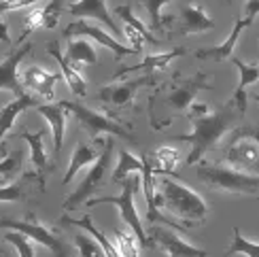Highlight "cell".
Instances as JSON below:
<instances>
[{"mask_svg":"<svg viewBox=\"0 0 259 257\" xmlns=\"http://www.w3.org/2000/svg\"><path fill=\"white\" fill-rule=\"evenodd\" d=\"M242 117L244 115L228 100L225 104H221L219 109L206 113L204 117H196V119H191L193 130L189 134L175 136L172 141L191 145V151H189V157H187V166H196L204 155H206L208 151H212V149L223 141L225 134L234 130L236 123H238Z\"/></svg>","mask_w":259,"mask_h":257,"instance_id":"2","label":"cell"},{"mask_svg":"<svg viewBox=\"0 0 259 257\" xmlns=\"http://www.w3.org/2000/svg\"><path fill=\"white\" fill-rule=\"evenodd\" d=\"M257 200H259V196H257Z\"/></svg>","mask_w":259,"mask_h":257,"instance_id":"47","label":"cell"},{"mask_svg":"<svg viewBox=\"0 0 259 257\" xmlns=\"http://www.w3.org/2000/svg\"><path fill=\"white\" fill-rule=\"evenodd\" d=\"M123 183V189H121V196H104V198H92L88 200V206H96V204H113L119 208V215L123 219L125 226L136 234V238L140 242V247L145 249H151V238L147 236V232L143 228V221L138 217V210H136V204H134V194L138 191V185H140V179L138 177H127L121 181Z\"/></svg>","mask_w":259,"mask_h":257,"instance_id":"6","label":"cell"},{"mask_svg":"<svg viewBox=\"0 0 259 257\" xmlns=\"http://www.w3.org/2000/svg\"><path fill=\"white\" fill-rule=\"evenodd\" d=\"M214 88L208 83L206 72H196L191 77H179L175 74L170 83L157 88L149 96L147 113L149 123L153 130H164L181 115H187L191 102L200 92H212Z\"/></svg>","mask_w":259,"mask_h":257,"instance_id":"1","label":"cell"},{"mask_svg":"<svg viewBox=\"0 0 259 257\" xmlns=\"http://www.w3.org/2000/svg\"><path fill=\"white\" fill-rule=\"evenodd\" d=\"M24 168V151H11L5 157H0V185H7L11 181H15L17 175Z\"/></svg>","mask_w":259,"mask_h":257,"instance_id":"28","label":"cell"},{"mask_svg":"<svg viewBox=\"0 0 259 257\" xmlns=\"http://www.w3.org/2000/svg\"><path fill=\"white\" fill-rule=\"evenodd\" d=\"M64 36H66V38H72V36H90V38H94L96 42H98V45H102V47H106L109 51H113L115 60H121L125 56H136V53H140L134 47H125L119 38H113L111 34H106V32L100 30L98 26L88 24L85 19H74L72 24H68L66 30H64Z\"/></svg>","mask_w":259,"mask_h":257,"instance_id":"12","label":"cell"},{"mask_svg":"<svg viewBox=\"0 0 259 257\" xmlns=\"http://www.w3.org/2000/svg\"><path fill=\"white\" fill-rule=\"evenodd\" d=\"M62 3L64 0H51V3L42 9L45 11V28L53 30L60 24V15H62Z\"/></svg>","mask_w":259,"mask_h":257,"instance_id":"37","label":"cell"},{"mask_svg":"<svg viewBox=\"0 0 259 257\" xmlns=\"http://www.w3.org/2000/svg\"><path fill=\"white\" fill-rule=\"evenodd\" d=\"M60 226H77V228H83L85 232H90L92 236L100 242V247L104 249V255H106V257H121L115 244H113L109 238H106V234L94 226V219H92L90 212H85V215H83L81 219H70L68 215H64V217L60 219Z\"/></svg>","mask_w":259,"mask_h":257,"instance_id":"26","label":"cell"},{"mask_svg":"<svg viewBox=\"0 0 259 257\" xmlns=\"http://www.w3.org/2000/svg\"><path fill=\"white\" fill-rule=\"evenodd\" d=\"M255 100H257V102H259V94H257V96H255Z\"/></svg>","mask_w":259,"mask_h":257,"instance_id":"45","label":"cell"},{"mask_svg":"<svg viewBox=\"0 0 259 257\" xmlns=\"http://www.w3.org/2000/svg\"><path fill=\"white\" fill-rule=\"evenodd\" d=\"M196 175L214 191L225 194H259V177L240 173L228 164L198 166Z\"/></svg>","mask_w":259,"mask_h":257,"instance_id":"5","label":"cell"},{"mask_svg":"<svg viewBox=\"0 0 259 257\" xmlns=\"http://www.w3.org/2000/svg\"><path fill=\"white\" fill-rule=\"evenodd\" d=\"M170 0H140V5L149 15V30L151 32H164V19H161V9H164Z\"/></svg>","mask_w":259,"mask_h":257,"instance_id":"34","label":"cell"},{"mask_svg":"<svg viewBox=\"0 0 259 257\" xmlns=\"http://www.w3.org/2000/svg\"><path fill=\"white\" fill-rule=\"evenodd\" d=\"M115 247L121 257H140V242L132 230H115Z\"/></svg>","mask_w":259,"mask_h":257,"instance_id":"33","label":"cell"},{"mask_svg":"<svg viewBox=\"0 0 259 257\" xmlns=\"http://www.w3.org/2000/svg\"><path fill=\"white\" fill-rule=\"evenodd\" d=\"M47 53L51 58H56V62L60 64V70H62V79L68 83V88L74 96H79V98H85L88 96V83L83 81L79 68H74L72 64L66 60V56H62L60 51V42L58 40H51L49 47H47Z\"/></svg>","mask_w":259,"mask_h":257,"instance_id":"23","label":"cell"},{"mask_svg":"<svg viewBox=\"0 0 259 257\" xmlns=\"http://www.w3.org/2000/svg\"><path fill=\"white\" fill-rule=\"evenodd\" d=\"M0 40H3V42H11V36H9V24L5 21L3 13H0Z\"/></svg>","mask_w":259,"mask_h":257,"instance_id":"43","label":"cell"},{"mask_svg":"<svg viewBox=\"0 0 259 257\" xmlns=\"http://www.w3.org/2000/svg\"><path fill=\"white\" fill-rule=\"evenodd\" d=\"M115 13L119 15L121 19H123V24H127V26H132L134 30H138L140 34H143V38L149 42V45H153V47H159V40L151 34V30L140 21L136 15H134V11H132V7L130 5H121V7H115Z\"/></svg>","mask_w":259,"mask_h":257,"instance_id":"32","label":"cell"},{"mask_svg":"<svg viewBox=\"0 0 259 257\" xmlns=\"http://www.w3.org/2000/svg\"><path fill=\"white\" fill-rule=\"evenodd\" d=\"M164 26L168 30V38H179V36H189V34L214 30L217 21L206 13V9L200 3L189 0L177 17H164Z\"/></svg>","mask_w":259,"mask_h":257,"instance_id":"10","label":"cell"},{"mask_svg":"<svg viewBox=\"0 0 259 257\" xmlns=\"http://www.w3.org/2000/svg\"><path fill=\"white\" fill-rule=\"evenodd\" d=\"M185 53H187V51L181 47V49H172V51H166V53H153V56H145L140 64L119 68L115 77L119 79V77H125V74H130V72H138V70H143L145 74H151V77H155V74L164 70L175 58H181V56H185Z\"/></svg>","mask_w":259,"mask_h":257,"instance_id":"24","label":"cell"},{"mask_svg":"<svg viewBox=\"0 0 259 257\" xmlns=\"http://www.w3.org/2000/svg\"><path fill=\"white\" fill-rule=\"evenodd\" d=\"M62 79L60 72H51V70H45L40 66H30L26 68L24 77H21V85L32 92H36L38 96H42L47 102L53 100V85Z\"/></svg>","mask_w":259,"mask_h":257,"instance_id":"22","label":"cell"},{"mask_svg":"<svg viewBox=\"0 0 259 257\" xmlns=\"http://www.w3.org/2000/svg\"><path fill=\"white\" fill-rule=\"evenodd\" d=\"M5 240L11 244V247H15V251L19 253V257H34L36 249H34V240H32L30 236H26V234H21V232H15V230H11L5 234Z\"/></svg>","mask_w":259,"mask_h":257,"instance_id":"35","label":"cell"},{"mask_svg":"<svg viewBox=\"0 0 259 257\" xmlns=\"http://www.w3.org/2000/svg\"><path fill=\"white\" fill-rule=\"evenodd\" d=\"M66 11L72 17H79V19L90 17L96 21H102V24L106 28H111L115 32V36L121 40V30L113 21V17L109 13V7H106V0H70Z\"/></svg>","mask_w":259,"mask_h":257,"instance_id":"17","label":"cell"},{"mask_svg":"<svg viewBox=\"0 0 259 257\" xmlns=\"http://www.w3.org/2000/svg\"><path fill=\"white\" fill-rule=\"evenodd\" d=\"M66 60L72 64L74 68H79L81 64H98V53L96 49L90 45L88 40H81V38H74V40H68V47H66Z\"/></svg>","mask_w":259,"mask_h":257,"instance_id":"27","label":"cell"},{"mask_svg":"<svg viewBox=\"0 0 259 257\" xmlns=\"http://www.w3.org/2000/svg\"><path fill=\"white\" fill-rule=\"evenodd\" d=\"M228 3H232V0H228Z\"/></svg>","mask_w":259,"mask_h":257,"instance_id":"46","label":"cell"},{"mask_svg":"<svg viewBox=\"0 0 259 257\" xmlns=\"http://www.w3.org/2000/svg\"><path fill=\"white\" fill-rule=\"evenodd\" d=\"M32 53V42H21L13 51H9L7 56L0 60V90L11 92L17 98V96H24V85L19 79V64L26 56Z\"/></svg>","mask_w":259,"mask_h":257,"instance_id":"15","label":"cell"},{"mask_svg":"<svg viewBox=\"0 0 259 257\" xmlns=\"http://www.w3.org/2000/svg\"><path fill=\"white\" fill-rule=\"evenodd\" d=\"M230 62L236 64V68H238V74H240V83H238V88H236V92L232 94L230 102H232L242 115H246V109H249V96H246V88L259 81V64H244L242 60H238L236 56H232Z\"/></svg>","mask_w":259,"mask_h":257,"instance_id":"20","label":"cell"},{"mask_svg":"<svg viewBox=\"0 0 259 257\" xmlns=\"http://www.w3.org/2000/svg\"><path fill=\"white\" fill-rule=\"evenodd\" d=\"M206 113H210V109H208V104H204V102H191L189 111H187L189 119H196V117H204Z\"/></svg>","mask_w":259,"mask_h":257,"instance_id":"42","label":"cell"},{"mask_svg":"<svg viewBox=\"0 0 259 257\" xmlns=\"http://www.w3.org/2000/svg\"><path fill=\"white\" fill-rule=\"evenodd\" d=\"M74 242H77L79 257H106V255H104V249L100 247V242L96 240L92 234L79 232L77 238H74Z\"/></svg>","mask_w":259,"mask_h":257,"instance_id":"36","label":"cell"},{"mask_svg":"<svg viewBox=\"0 0 259 257\" xmlns=\"http://www.w3.org/2000/svg\"><path fill=\"white\" fill-rule=\"evenodd\" d=\"M0 257H9V249L5 247V244H0Z\"/></svg>","mask_w":259,"mask_h":257,"instance_id":"44","label":"cell"},{"mask_svg":"<svg viewBox=\"0 0 259 257\" xmlns=\"http://www.w3.org/2000/svg\"><path fill=\"white\" fill-rule=\"evenodd\" d=\"M143 173V157H136L127 151V149H121L119 151V162H117V168L113 173V183H119V181L127 179L130 175H140Z\"/></svg>","mask_w":259,"mask_h":257,"instance_id":"29","label":"cell"},{"mask_svg":"<svg viewBox=\"0 0 259 257\" xmlns=\"http://www.w3.org/2000/svg\"><path fill=\"white\" fill-rule=\"evenodd\" d=\"M30 106H36V98L24 94V96H17L13 102H9L5 109H0V157H5L9 153V149L5 145V136L11 132V127H13L17 117L24 111H28Z\"/></svg>","mask_w":259,"mask_h":257,"instance_id":"21","label":"cell"},{"mask_svg":"<svg viewBox=\"0 0 259 257\" xmlns=\"http://www.w3.org/2000/svg\"><path fill=\"white\" fill-rule=\"evenodd\" d=\"M246 26H249V21H246L244 17H240V19L234 24L232 34L225 38L221 45H217V47H204V49L193 51V58H198V60H214V62L230 60V58L234 56L236 42H238V38H240V34H242V30H244Z\"/></svg>","mask_w":259,"mask_h":257,"instance_id":"25","label":"cell"},{"mask_svg":"<svg viewBox=\"0 0 259 257\" xmlns=\"http://www.w3.org/2000/svg\"><path fill=\"white\" fill-rule=\"evenodd\" d=\"M42 191H45V177H40L36 170H28L13 183L0 185V202H28L38 198Z\"/></svg>","mask_w":259,"mask_h":257,"instance_id":"14","label":"cell"},{"mask_svg":"<svg viewBox=\"0 0 259 257\" xmlns=\"http://www.w3.org/2000/svg\"><path fill=\"white\" fill-rule=\"evenodd\" d=\"M123 34H125V38H127L130 42H132V47H134L136 51L143 49V45L147 42V40L143 38V34H140L138 30H134L132 26H127V24H125V28H123Z\"/></svg>","mask_w":259,"mask_h":257,"instance_id":"40","label":"cell"},{"mask_svg":"<svg viewBox=\"0 0 259 257\" xmlns=\"http://www.w3.org/2000/svg\"><path fill=\"white\" fill-rule=\"evenodd\" d=\"M179 164V151L175 147H159L153 153V175H170L175 177V166Z\"/></svg>","mask_w":259,"mask_h":257,"instance_id":"30","label":"cell"},{"mask_svg":"<svg viewBox=\"0 0 259 257\" xmlns=\"http://www.w3.org/2000/svg\"><path fill=\"white\" fill-rule=\"evenodd\" d=\"M225 164L240 173L259 177V143L253 138H238L234 143H228Z\"/></svg>","mask_w":259,"mask_h":257,"instance_id":"13","label":"cell"},{"mask_svg":"<svg viewBox=\"0 0 259 257\" xmlns=\"http://www.w3.org/2000/svg\"><path fill=\"white\" fill-rule=\"evenodd\" d=\"M149 238H151V244H153V247L164 251L168 257H206L208 255L204 249L187 242L185 238H181V234L172 232L170 226L166 228L164 223L151 228Z\"/></svg>","mask_w":259,"mask_h":257,"instance_id":"11","label":"cell"},{"mask_svg":"<svg viewBox=\"0 0 259 257\" xmlns=\"http://www.w3.org/2000/svg\"><path fill=\"white\" fill-rule=\"evenodd\" d=\"M113 151H115V141L113 138H106L100 157L92 164L90 173L83 177L81 185L64 200V204H62L64 212L79 208L81 204H88V200H92L94 194H98L102 187L113 183Z\"/></svg>","mask_w":259,"mask_h":257,"instance_id":"4","label":"cell"},{"mask_svg":"<svg viewBox=\"0 0 259 257\" xmlns=\"http://www.w3.org/2000/svg\"><path fill=\"white\" fill-rule=\"evenodd\" d=\"M42 0H0V13H9V11H17L21 7H34Z\"/></svg>","mask_w":259,"mask_h":257,"instance_id":"39","label":"cell"},{"mask_svg":"<svg viewBox=\"0 0 259 257\" xmlns=\"http://www.w3.org/2000/svg\"><path fill=\"white\" fill-rule=\"evenodd\" d=\"M155 83V77L151 74H143L138 79H130V81H119V83H111V85H104V88L98 90L96 94V100L102 102L106 106V111L117 115L121 111L127 109H134V100L138 92L143 88H151Z\"/></svg>","mask_w":259,"mask_h":257,"instance_id":"9","label":"cell"},{"mask_svg":"<svg viewBox=\"0 0 259 257\" xmlns=\"http://www.w3.org/2000/svg\"><path fill=\"white\" fill-rule=\"evenodd\" d=\"M34 111L38 115L45 117V121L51 127V134H53V159H58L62 153V147H64V134H66V121H68V109L64 106L62 102L56 104H36Z\"/></svg>","mask_w":259,"mask_h":257,"instance_id":"16","label":"cell"},{"mask_svg":"<svg viewBox=\"0 0 259 257\" xmlns=\"http://www.w3.org/2000/svg\"><path fill=\"white\" fill-rule=\"evenodd\" d=\"M155 206H164L177 219H181L185 230L206 219L208 204L185 183L170 179V175H159V179H155Z\"/></svg>","mask_w":259,"mask_h":257,"instance_id":"3","label":"cell"},{"mask_svg":"<svg viewBox=\"0 0 259 257\" xmlns=\"http://www.w3.org/2000/svg\"><path fill=\"white\" fill-rule=\"evenodd\" d=\"M232 234H234L232 244L228 247V251L223 253V257H232V255L259 257V242H253V240H249V238H244L242 232H240V228H234Z\"/></svg>","mask_w":259,"mask_h":257,"instance_id":"31","label":"cell"},{"mask_svg":"<svg viewBox=\"0 0 259 257\" xmlns=\"http://www.w3.org/2000/svg\"><path fill=\"white\" fill-rule=\"evenodd\" d=\"M15 136L28 143V147H30V159H32V164H34L36 173L47 179V175H51L53 168H56V162H53V159L47 155L45 143H42V138L47 136V130L42 127V130H38V132H19Z\"/></svg>","mask_w":259,"mask_h":257,"instance_id":"19","label":"cell"},{"mask_svg":"<svg viewBox=\"0 0 259 257\" xmlns=\"http://www.w3.org/2000/svg\"><path fill=\"white\" fill-rule=\"evenodd\" d=\"M0 228H11L15 232L26 234V236H30L36 244L49 249L53 257H70L64 238L53 228L45 226V223L36 217L34 210H28L24 219H0Z\"/></svg>","mask_w":259,"mask_h":257,"instance_id":"7","label":"cell"},{"mask_svg":"<svg viewBox=\"0 0 259 257\" xmlns=\"http://www.w3.org/2000/svg\"><path fill=\"white\" fill-rule=\"evenodd\" d=\"M62 104L68 109L70 115L77 117V121L83 125L85 132H90L92 138L96 136H102V134H111V136H119V138H125L130 143H136L134 134L127 130L125 123L117 121L115 117H109L104 113H98L90 109V106H85L81 102H70V100H62Z\"/></svg>","mask_w":259,"mask_h":257,"instance_id":"8","label":"cell"},{"mask_svg":"<svg viewBox=\"0 0 259 257\" xmlns=\"http://www.w3.org/2000/svg\"><path fill=\"white\" fill-rule=\"evenodd\" d=\"M257 15H259V0H246V3H244V15L242 17L249 21V26L255 21Z\"/></svg>","mask_w":259,"mask_h":257,"instance_id":"41","label":"cell"},{"mask_svg":"<svg viewBox=\"0 0 259 257\" xmlns=\"http://www.w3.org/2000/svg\"><path fill=\"white\" fill-rule=\"evenodd\" d=\"M94 141H96V147H94V145H90V143H77V147H74V151H72V155H70V164H68L66 177H64L62 185H68L70 181L79 175V170H83L85 166L94 164L96 159L100 157L102 149H104V143H106V138L96 136Z\"/></svg>","mask_w":259,"mask_h":257,"instance_id":"18","label":"cell"},{"mask_svg":"<svg viewBox=\"0 0 259 257\" xmlns=\"http://www.w3.org/2000/svg\"><path fill=\"white\" fill-rule=\"evenodd\" d=\"M238 138H253V141L259 143V125H249V123L236 125L234 130L230 132V143L238 141Z\"/></svg>","mask_w":259,"mask_h":257,"instance_id":"38","label":"cell"}]
</instances>
